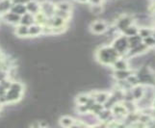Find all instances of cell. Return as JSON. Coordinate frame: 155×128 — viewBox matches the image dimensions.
I'll use <instances>...</instances> for the list:
<instances>
[{
  "label": "cell",
  "mask_w": 155,
  "mask_h": 128,
  "mask_svg": "<svg viewBox=\"0 0 155 128\" xmlns=\"http://www.w3.org/2000/svg\"><path fill=\"white\" fill-rule=\"evenodd\" d=\"M120 54L113 46L105 45L100 47L97 52V61L104 66H111L119 59Z\"/></svg>",
  "instance_id": "1"
},
{
  "label": "cell",
  "mask_w": 155,
  "mask_h": 128,
  "mask_svg": "<svg viewBox=\"0 0 155 128\" xmlns=\"http://www.w3.org/2000/svg\"><path fill=\"white\" fill-rule=\"evenodd\" d=\"M24 90V87L22 83L20 82H12L11 86L5 93L7 103H15L19 101L22 97V94Z\"/></svg>",
  "instance_id": "2"
},
{
  "label": "cell",
  "mask_w": 155,
  "mask_h": 128,
  "mask_svg": "<svg viewBox=\"0 0 155 128\" xmlns=\"http://www.w3.org/2000/svg\"><path fill=\"white\" fill-rule=\"evenodd\" d=\"M114 48L119 52L120 55H122L126 53L128 50H129V46H128V41H127V37L126 36H121L117 38L114 42L113 45Z\"/></svg>",
  "instance_id": "3"
},
{
  "label": "cell",
  "mask_w": 155,
  "mask_h": 128,
  "mask_svg": "<svg viewBox=\"0 0 155 128\" xmlns=\"http://www.w3.org/2000/svg\"><path fill=\"white\" fill-rule=\"evenodd\" d=\"M41 4V12L46 15L47 18H51L54 15L56 11V4L53 3L50 0H44Z\"/></svg>",
  "instance_id": "4"
},
{
  "label": "cell",
  "mask_w": 155,
  "mask_h": 128,
  "mask_svg": "<svg viewBox=\"0 0 155 128\" xmlns=\"http://www.w3.org/2000/svg\"><path fill=\"white\" fill-rule=\"evenodd\" d=\"M91 31L92 33L95 34V35H100L103 34L107 31V24L104 21L101 20H95L94 22L91 24Z\"/></svg>",
  "instance_id": "5"
},
{
  "label": "cell",
  "mask_w": 155,
  "mask_h": 128,
  "mask_svg": "<svg viewBox=\"0 0 155 128\" xmlns=\"http://www.w3.org/2000/svg\"><path fill=\"white\" fill-rule=\"evenodd\" d=\"M111 112H112V114L117 117V118H124V117L127 116V114H128V111L125 107V105L116 104V103L112 106Z\"/></svg>",
  "instance_id": "6"
},
{
  "label": "cell",
  "mask_w": 155,
  "mask_h": 128,
  "mask_svg": "<svg viewBox=\"0 0 155 128\" xmlns=\"http://www.w3.org/2000/svg\"><path fill=\"white\" fill-rule=\"evenodd\" d=\"M20 17L21 15H18V14H15L13 12H11V11H9V12L5 13L3 15V18L4 20L6 21L7 23H10V24H19L20 22Z\"/></svg>",
  "instance_id": "7"
},
{
  "label": "cell",
  "mask_w": 155,
  "mask_h": 128,
  "mask_svg": "<svg viewBox=\"0 0 155 128\" xmlns=\"http://www.w3.org/2000/svg\"><path fill=\"white\" fill-rule=\"evenodd\" d=\"M132 94V97L134 100H141L143 97H145V88H143L142 85H135L133 86V89L131 90Z\"/></svg>",
  "instance_id": "8"
},
{
  "label": "cell",
  "mask_w": 155,
  "mask_h": 128,
  "mask_svg": "<svg viewBox=\"0 0 155 128\" xmlns=\"http://www.w3.org/2000/svg\"><path fill=\"white\" fill-rule=\"evenodd\" d=\"M25 6L27 12L34 15L41 12V4L38 1H35V0H30L29 2L25 4Z\"/></svg>",
  "instance_id": "9"
},
{
  "label": "cell",
  "mask_w": 155,
  "mask_h": 128,
  "mask_svg": "<svg viewBox=\"0 0 155 128\" xmlns=\"http://www.w3.org/2000/svg\"><path fill=\"white\" fill-rule=\"evenodd\" d=\"M130 25H132V18L130 17H127V15L120 18L117 21V27L120 31H124Z\"/></svg>",
  "instance_id": "10"
},
{
  "label": "cell",
  "mask_w": 155,
  "mask_h": 128,
  "mask_svg": "<svg viewBox=\"0 0 155 128\" xmlns=\"http://www.w3.org/2000/svg\"><path fill=\"white\" fill-rule=\"evenodd\" d=\"M90 95L94 98L95 102L100 103V104H105L106 101L110 97L109 94L105 92H94V93L90 94Z\"/></svg>",
  "instance_id": "11"
},
{
  "label": "cell",
  "mask_w": 155,
  "mask_h": 128,
  "mask_svg": "<svg viewBox=\"0 0 155 128\" xmlns=\"http://www.w3.org/2000/svg\"><path fill=\"white\" fill-rule=\"evenodd\" d=\"M15 33L18 37H20V38H26V37H29V26H26V25L19 23L17 26V28H15Z\"/></svg>",
  "instance_id": "12"
},
{
  "label": "cell",
  "mask_w": 155,
  "mask_h": 128,
  "mask_svg": "<svg viewBox=\"0 0 155 128\" xmlns=\"http://www.w3.org/2000/svg\"><path fill=\"white\" fill-rule=\"evenodd\" d=\"M20 24H23L26 26H30L35 23V15L30 13H25L20 17Z\"/></svg>",
  "instance_id": "13"
},
{
  "label": "cell",
  "mask_w": 155,
  "mask_h": 128,
  "mask_svg": "<svg viewBox=\"0 0 155 128\" xmlns=\"http://www.w3.org/2000/svg\"><path fill=\"white\" fill-rule=\"evenodd\" d=\"M75 120L69 116H63L62 118L59 120V123L62 127H72L75 124Z\"/></svg>",
  "instance_id": "14"
},
{
  "label": "cell",
  "mask_w": 155,
  "mask_h": 128,
  "mask_svg": "<svg viewBox=\"0 0 155 128\" xmlns=\"http://www.w3.org/2000/svg\"><path fill=\"white\" fill-rule=\"evenodd\" d=\"M127 41H128V46H129V49L133 48V47H135V46L140 44L141 42H143V39L141 38V36L139 34L127 37Z\"/></svg>",
  "instance_id": "15"
},
{
  "label": "cell",
  "mask_w": 155,
  "mask_h": 128,
  "mask_svg": "<svg viewBox=\"0 0 155 128\" xmlns=\"http://www.w3.org/2000/svg\"><path fill=\"white\" fill-rule=\"evenodd\" d=\"M131 74H132V71H129V68L128 69H121V71H115L114 77L120 81V80H126L131 75Z\"/></svg>",
  "instance_id": "16"
},
{
  "label": "cell",
  "mask_w": 155,
  "mask_h": 128,
  "mask_svg": "<svg viewBox=\"0 0 155 128\" xmlns=\"http://www.w3.org/2000/svg\"><path fill=\"white\" fill-rule=\"evenodd\" d=\"M42 34V26L34 23L29 26V37H38Z\"/></svg>",
  "instance_id": "17"
},
{
  "label": "cell",
  "mask_w": 155,
  "mask_h": 128,
  "mask_svg": "<svg viewBox=\"0 0 155 128\" xmlns=\"http://www.w3.org/2000/svg\"><path fill=\"white\" fill-rule=\"evenodd\" d=\"M11 12H13L15 14H18L19 15H24L25 13H27V10H26V6L25 4H14L13 3V6L11 8Z\"/></svg>",
  "instance_id": "18"
},
{
  "label": "cell",
  "mask_w": 155,
  "mask_h": 128,
  "mask_svg": "<svg viewBox=\"0 0 155 128\" xmlns=\"http://www.w3.org/2000/svg\"><path fill=\"white\" fill-rule=\"evenodd\" d=\"M112 66H113V67L115 68V71H121V69H128L129 68L128 62L124 59H120V58Z\"/></svg>",
  "instance_id": "19"
},
{
  "label": "cell",
  "mask_w": 155,
  "mask_h": 128,
  "mask_svg": "<svg viewBox=\"0 0 155 128\" xmlns=\"http://www.w3.org/2000/svg\"><path fill=\"white\" fill-rule=\"evenodd\" d=\"M13 6L12 0H0V14L4 15L5 13L9 12Z\"/></svg>",
  "instance_id": "20"
},
{
  "label": "cell",
  "mask_w": 155,
  "mask_h": 128,
  "mask_svg": "<svg viewBox=\"0 0 155 128\" xmlns=\"http://www.w3.org/2000/svg\"><path fill=\"white\" fill-rule=\"evenodd\" d=\"M56 9L58 10H62V11H66V12H71L72 11V5L69 3L68 1L66 0H62V1H59L56 3Z\"/></svg>",
  "instance_id": "21"
},
{
  "label": "cell",
  "mask_w": 155,
  "mask_h": 128,
  "mask_svg": "<svg viewBox=\"0 0 155 128\" xmlns=\"http://www.w3.org/2000/svg\"><path fill=\"white\" fill-rule=\"evenodd\" d=\"M54 15H57V17H60L63 19H65L67 21H68L71 18V12H66V11H62V10H58L56 9Z\"/></svg>",
  "instance_id": "22"
},
{
  "label": "cell",
  "mask_w": 155,
  "mask_h": 128,
  "mask_svg": "<svg viewBox=\"0 0 155 128\" xmlns=\"http://www.w3.org/2000/svg\"><path fill=\"white\" fill-rule=\"evenodd\" d=\"M138 31H139V29L136 27V26L130 25V26H128L126 29H124V31H122V33H124V36H126V37H130V36L137 35Z\"/></svg>",
  "instance_id": "23"
},
{
  "label": "cell",
  "mask_w": 155,
  "mask_h": 128,
  "mask_svg": "<svg viewBox=\"0 0 155 128\" xmlns=\"http://www.w3.org/2000/svg\"><path fill=\"white\" fill-rule=\"evenodd\" d=\"M90 94H80L76 97V103L77 104H86L90 99Z\"/></svg>",
  "instance_id": "24"
},
{
  "label": "cell",
  "mask_w": 155,
  "mask_h": 128,
  "mask_svg": "<svg viewBox=\"0 0 155 128\" xmlns=\"http://www.w3.org/2000/svg\"><path fill=\"white\" fill-rule=\"evenodd\" d=\"M152 33H153V30L149 29L147 27H142L138 31V34L141 36L142 39H145V38H147V37L152 36Z\"/></svg>",
  "instance_id": "25"
},
{
  "label": "cell",
  "mask_w": 155,
  "mask_h": 128,
  "mask_svg": "<svg viewBox=\"0 0 155 128\" xmlns=\"http://www.w3.org/2000/svg\"><path fill=\"white\" fill-rule=\"evenodd\" d=\"M112 115V112L108 109H106V110H102L100 112V113L97 115V117L99 118L100 120H102V121H105V120H108V119L111 117Z\"/></svg>",
  "instance_id": "26"
},
{
  "label": "cell",
  "mask_w": 155,
  "mask_h": 128,
  "mask_svg": "<svg viewBox=\"0 0 155 128\" xmlns=\"http://www.w3.org/2000/svg\"><path fill=\"white\" fill-rule=\"evenodd\" d=\"M91 12L94 15H100L101 13L103 12V7L102 5L99 4V5H91Z\"/></svg>",
  "instance_id": "27"
},
{
  "label": "cell",
  "mask_w": 155,
  "mask_h": 128,
  "mask_svg": "<svg viewBox=\"0 0 155 128\" xmlns=\"http://www.w3.org/2000/svg\"><path fill=\"white\" fill-rule=\"evenodd\" d=\"M143 42L145 44L147 47H153L155 46V39L152 36L147 37V38L143 39Z\"/></svg>",
  "instance_id": "28"
},
{
  "label": "cell",
  "mask_w": 155,
  "mask_h": 128,
  "mask_svg": "<svg viewBox=\"0 0 155 128\" xmlns=\"http://www.w3.org/2000/svg\"><path fill=\"white\" fill-rule=\"evenodd\" d=\"M6 78H7V72L2 71V69H0V82L3 81V80Z\"/></svg>",
  "instance_id": "29"
},
{
  "label": "cell",
  "mask_w": 155,
  "mask_h": 128,
  "mask_svg": "<svg viewBox=\"0 0 155 128\" xmlns=\"http://www.w3.org/2000/svg\"><path fill=\"white\" fill-rule=\"evenodd\" d=\"M103 0H89V3L91 5H99V4H102Z\"/></svg>",
  "instance_id": "30"
},
{
  "label": "cell",
  "mask_w": 155,
  "mask_h": 128,
  "mask_svg": "<svg viewBox=\"0 0 155 128\" xmlns=\"http://www.w3.org/2000/svg\"><path fill=\"white\" fill-rule=\"evenodd\" d=\"M12 1H13L14 4H17V3H18V4H26L27 2H29L30 0H12Z\"/></svg>",
  "instance_id": "31"
},
{
  "label": "cell",
  "mask_w": 155,
  "mask_h": 128,
  "mask_svg": "<svg viewBox=\"0 0 155 128\" xmlns=\"http://www.w3.org/2000/svg\"><path fill=\"white\" fill-rule=\"evenodd\" d=\"M75 1L79 3H86V2H89V0H75Z\"/></svg>",
  "instance_id": "32"
},
{
  "label": "cell",
  "mask_w": 155,
  "mask_h": 128,
  "mask_svg": "<svg viewBox=\"0 0 155 128\" xmlns=\"http://www.w3.org/2000/svg\"><path fill=\"white\" fill-rule=\"evenodd\" d=\"M152 105H153V107L155 108V97L153 98V101H152Z\"/></svg>",
  "instance_id": "33"
},
{
  "label": "cell",
  "mask_w": 155,
  "mask_h": 128,
  "mask_svg": "<svg viewBox=\"0 0 155 128\" xmlns=\"http://www.w3.org/2000/svg\"><path fill=\"white\" fill-rule=\"evenodd\" d=\"M152 37L155 39V31H153V33H152Z\"/></svg>",
  "instance_id": "34"
},
{
  "label": "cell",
  "mask_w": 155,
  "mask_h": 128,
  "mask_svg": "<svg viewBox=\"0 0 155 128\" xmlns=\"http://www.w3.org/2000/svg\"><path fill=\"white\" fill-rule=\"evenodd\" d=\"M1 56H2V53H1V51H0V58H1Z\"/></svg>",
  "instance_id": "35"
},
{
  "label": "cell",
  "mask_w": 155,
  "mask_h": 128,
  "mask_svg": "<svg viewBox=\"0 0 155 128\" xmlns=\"http://www.w3.org/2000/svg\"><path fill=\"white\" fill-rule=\"evenodd\" d=\"M0 109H1V103H0Z\"/></svg>",
  "instance_id": "36"
}]
</instances>
